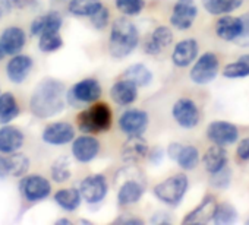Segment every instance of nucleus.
<instances>
[{
    "label": "nucleus",
    "instance_id": "21",
    "mask_svg": "<svg viewBox=\"0 0 249 225\" xmlns=\"http://www.w3.org/2000/svg\"><path fill=\"white\" fill-rule=\"evenodd\" d=\"M24 145V135L15 126H3L0 129V152L12 154Z\"/></svg>",
    "mask_w": 249,
    "mask_h": 225
},
{
    "label": "nucleus",
    "instance_id": "19",
    "mask_svg": "<svg viewBox=\"0 0 249 225\" xmlns=\"http://www.w3.org/2000/svg\"><path fill=\"white\" fill-rule=\"evenodd\" d=\"M110 95L119 105H129L138 96V86L128 79H122L111 86Z\"/></svg>",
    "mask_w": 249,
    "mask_h": 225
},
{
    "label": "nucleus",
    "instance_id": "13",
    "mask_svg": "<svg viewBox=\"0 0 249 225\" xmlns=\"http://www.w3.org/2000/svg\"><path fill=\"white\" fill-rule=\"evenodd\" d=\"M75 138L73 128L66 122H57L49 125L43 132V141L53 146H60L72 142Z\"/></svg>",
    "mask_w": 249,
    "mask_h": 225
},
{
    "label": "nucleus",
    "instance_id": "30",
    "mask_svg": "<svg viewBox=\"0 0 249 225\" xmlns=\"http://www.w3.org/2000/svg\"><path fill=\"white\" fill-rule=\"evenodd\" d=\"M56 203L65 210H75L81 205V193L76 189H62L54 194Z\"/></svg>",
    "mask_w": 249,
    "mask_h": 225
},
{
    "label": "nucleus",
    "instance_id": "3",
    "mask_svg": "<svg viewBox=\"0 0 249 225\" xmlns=\"http://www.w3.org/2000/svg\"><path fill=\"white\" fill-rule=\"evenodd\" d=\"M78 128L87 133H101L111 126V111L104 102L94 104L88 110H84L78 116Z\"/></svg>",
    "mask_w": 249,
    "mask_h": 225
},
{
    "label": "nucleus",
    "instance_id": "28",
    "mask_svg": "<svg viewBox=\"0 0 249 225\" xmlns=\"http://www.w3.org/2000/svg\"><path fill=\"white\" fill-rule=\"evenodd\" d=\"M243 0H202L205 11L211 15H224L240 8Z\"/></svg>",
    "mask_w": 249,
    "mask_h": 225
},
{
    "label": "nucleus",
    "instance_id": "22",
    "mask_svg": "<svg viewBox=\"0 0 249 225\" xmlns=\"http://www.w3.org/2000/svg\"><path fill=\"white\" fill-rule=\"evenodd\" d=\"M62 16L59 12H49L46 15H41L36 18L31 24V34L33 35H41L44 32H59L62 28Z\"/></svg>",
    "mask_w": 249,
    "mask_h": 225
},
{
    "label": "nucleus",
    "instance_id": "7",
    "mask_svg": "<svg viewBox=\"0 0 249 225\" xmlns=\"http://www.w3.org/2000/svg\"><path fill=\"white\" fill-rule=\"evenodd\" d=\"M173 117L176 123L185 129H192L199 123V111L192 99L180 98L173 105Z\"/></svg>",
    "mask_w": 249,
    "mask_h": 225
},
{
    "label": "nucleus",
    "instance_id": "20",
    "mask_svg": "<svg viewBox=\"0 0 249 225\" xmlns=\"http://www.w3.org/2000/svg\"><path fill=\"white\" fill-rule=\"evenodd\" d=\"M196 56H198V43L189 38L176 44L172 54V60L176 66L186 67L196 59Z\"/></svg>",
    "mask_w": 249,
    "mask_h": 225
},
{
    "label": "nucleus",
    "instance_id": "11",
    "mask_svg": "<svg viewBox=\"0 0 249 225\" xmlns=\"http://www.w3.org/2000/svg\"><path fill=\"white\" fill-rule=\"evenodd\" d=\"M119 126L126 135H142L148 126V114L142 110H128L119 119Z\"/></svg>",
    "mask_w": 249,
    "mask_h": 225
},
{
    "label": "nucleus",
    "instance_id": "16",
    "mask_svg": "<svg viewBox=\"0 0 249 225\" xmlns=\"http://www.w3.org/2000/svg\"><path fill=\"white\" fill-rule=\"evenodd\" d=\"M217 199L211 194L205 196L202 202L198 205L196 209L189 212L183 219V224H205L213 221L215 209H217Z\"/></svg>",
    "mask_w": 249,
    "mask_h": 225
},
{
    "label": "nucleus",
    "instance_id": "50",
    "mask_svg": "<svg viewBox=\"0 0 249 225\" xmlns=\"http://www.w3.org/2000/svg\"><path fill=\"white\" fill-rule=\"evenodd\" d=\"M5 50H3V47H2V44H0V60H2L3 57H5Z\"/></svg>",
    "mask_w": 249,
    "mask_h": 225
},
{
    "label": "nucleus",
    "instance_id": "1",
    "mask_svg": "<svg viewBox=\"0 0 249 225\" xmlns=\"http://www.w3.org/2000/svg\"><path fill=\"white\" fill-rule=\"evenodd\" d=\"M30 105L37 117L47 119L57 114L65 107V85L52 78L41 80L31 96Z\"/></svg>",
    "mask_w": 249,
    "mask_h": 225
},
{
    "label": "nucleus",
    "instance_id": "42",
    "mask_svg": "<svg viewBox=\"0 0 249 225\" xmlns=\"http://www.w3.org/2000/svg\"><path fill=\"white\" fill-rule=\"evenodd\" d=\"M236 154H237V158L242 160V161H248L249 160V138L240 141V144L237 145Z\"/></svg>",
    "mask_w": 249,
    "mask_h": 225
},
{
    "label": "nucleus",
    "instance_id": "47",
    "mask_svg": "<svg viewBox=\"0 0 249 225\" xmlns=\"http://www.w3.org/2000/svg\"><path fill=\"white\" fill-rule=\"evenodd\" d=\"M11 8H12V6L8 3V0H0V18L5 16V15L9 12Z\"/></svg>",
    "mask_w": 249,
    "mask_h": 225
},
{
    "label": "nucleus",
    "instance_id": "38",
    "mask_svg": "<svg viewBox=\"0 0 249 225\" xmlns=\"http://www.w3.org/2000/svg\"><path fill=\"white\" fill-rule=\"evenodd\" d=\"M114 2H116V8L123 15H129V16H135L141 14V11L145 6L144 0H114Z\"/></svg>",
    "mask_w": 249,
    "mask_h": 225
},
{
    "label": "nucleus",
    "instance_id": "23",
    "mask_svg": "<svg viewBox=\"0 0 249 225\" xmlns=\"http://www.w3.org/2000/svg\"><path fill=\"white\" fill-rule=\"evenodd\" d=\"M242 19L234 16H223L218 19L215 25V34L224 41H236L242 34Z\"/></svg>",
    "mask_w": 249,
    "mask_h": 225
},
{
    "label": "nucleus",
    "instance_id": "17",
    "mask_svg": "<svg viewBox=\"0 0 249 225\" xmlns=\"http://www.w3.org/2000/svg\"><path fill=\"white\" fill-rule=\"evenodd\" d=\"M31 69H33V60L30 56L15 54L6 66V73L14 83H21L27 79Z\"/></svg>",
    "mask_w": 249,
    "mask_h": 225
},
{
    "label": "nucleus",
    "instance_id": "34",
    "mask_svg": "<svg viewBox=\"0 0 249 225\" xmlns=\"http://www.w3.org/2000/svg\"><path fill=\"white\" fill-rule=\"evenodd\" d=\"M237 219V212L236 209L230 205V203H220L217 205V209H215V213H214V218L213 221L218 225H229V224H233L236 222Z\"/></svg>",
    "mask_w": 249,
    "mask_h": 225
},
{
    "label": "nucleus",
    "instance_id": "41",
    "mask_svg": "<svg viewBox=\"0 0 249 225\" xmlns=\"http://www.w3.org/2000/svg\"><path fill=\"white\" fill-rule=\"evenodd\" d=\"M240 19H242V24H243V30H242V34L239 35V38L236 40V43L239 46L249 47V12L245 14Z\"/></svg>",
    "mask_w": 249,
    "mask_h": 225
},
{
    "label": "nucleus",
    "instance_id": "40",
    "mask_svg": "<svg viewBox=\"0 0 249 225\" xmlns=\"http://www.w3.org/2000/svg\"><path fill=\"white\" fill-rule=\"evenodd\" d=\"M108 16H110V12H108V9H106V8H100L92 16H91V22H92V25L95 27V28H98V30H101V28H104L106 25H107V22H108Z\"/></svg>",
    "mask_w": 249,
    "mask_h": 225
},
{
    "label": "nucleus",
    "instance_id": "51",
    "mask_svg": "<svg viewBox=\"0 0 249 225\" xmlns=\"http://www.w3.org/2000/svg\"><path fill=\"white\" fill-rule=\"evenodd\" d=\"M240 59H242V60H245V62H246V63L249 64V54H245V56H242Z\"/></svg>",
    "mask_w": 249,
    "mask_h": 225
},
{
    "label": "nucleus",
    "instance_id": "2",
    "mask_svg": "<svg viewBox=\"0 0 249 225\" xmlns=\"http://www.w3.org/2000/svg\"><path fill=\"white\" fill-rule=\"evenodd\" d=\"M138 30L132 22L124 18H119L113 22L108 43V50L113 57L122 59L129 56L138 46Z\"/></svg>",
    "mask_w": 249,
    "mask_h": 225
},
{
    "label": "nucleus",
    "instance_id": "39",
    "mask_svg": "<svg viewBox=\"0 0 249 225\" xmlns=\"http://www.w3.org/2000/svg\"><path fill=\"white\" fill-rule=\"evenodd\" d=\"M230 176H231L230 170L227 167H224L220 171H217V173L213 174L211 184L214 187H218V189H226L230 184Z\"/></svg>",
    "mask_w": 249,
    "mask_h": 225
},
{
    "label": "nucleus",
    "instance_id": "4",
    "mask_svg": "<svg viewBox=\"0 0 249 225\" xmlns=\"http://www.w3.org/2000/svg\"><path fill=\"white\" fill-rule=\"evenodd\" d=\"M188 177L185 174H176L154 187V194L159 200L166 205L176 206L188 190Z\"/></svg>",
    "mask_w": 249,
    "mask_h": 225
},
{
    "label": "nucleus",
    "instance_id": "5",
    "mask_svg": "<svg viewBox=\"0 0 249 225\" xmlns=\"http://www.w3.org/2000/svg\"><path fill=\"white\" fill-rule=\"evenodd\" d=\"M218 72V59L213 53L202 54L191 70V79L198 85H205L211 82Z\"/></svg>",
    "mask_w": 249,
    "mask_h": 225
},
{
    "label": "nucleus",
    "instance_id": "52",
    "mask_svg": "<svg viewBox=\"0 0 249 225\" xmlns=\"http://www.w3.org/2000/svg\"><path fill=\"white\" fill-rule=\"evenodd\" d=\"M246 224H248V225H249V219H248V221H246Z\"/></svg>",
    "mask_w": 249,
    "mask_h": 225
},
{
    "label": "nucleus",
    "instance_id": "45",
    "mask_svg": "<svg viewBox=\"0 0 249 225\" xmlns=\"http://www.w3.org/2000/svg\"><path fill=\"white\" fill-rule=\"evenodd\" d=\"M180 149H182V145H180V144H170V146H169V149H167L169 157H170L172 160H176V157L179 155Z\"/></svg>",
    "mask_w": 249,
    "mask_h": 225
},
{
    "label": "nucleus",
    "instance_id": "14",
    "mask_svg": "<svg viewBox=\"0 0 249 225\" xmlns=\"http://www.w3.org/2000/svg\"><path fill=\"white\" fill-rule=\"evenodd\" d=\"M148 155L147 141L141 135H131L122 148V158L124 162H138Z\"/></svg>",
    "mask_w": 249,
    "mask_h": 225
},
{
    "label": "nucleus",
    "instance_id": "24",
    "mask_svg": "<svg viewBox=\"0 0 249 225\" xmlns=\"http://www.w3.org/2000/svg\"><path fill=\"white\" fill-rule=\"evenodd\" d=\"M173 41V34L167 27H159L145 41V53L147 54H159L163 48L169 47Z\"/></svg>",
    "mask_w": 249,
    "mask_h": 225
},
{
    "label": "nucleus",
    "instance_id": "10",
    "mask_svg": "<svg viewBox=\"0 0 249 225\" xmlns=\"http://www.w3.org/2000/svg\"><path fill=\"white\" fill-rule=\"evenodd\" d=\"M101 96V86L95 79H84L79 80L71 91H69V101L72 104H82V102H94Z\"/></svg>",
    "mask_w": 249,
    "mask_h": 225
},
{
    "label": "nucleus",
    "instance_id": "33",
    "mask_svg": "<svg viewBox=\"0 0 249 225\" xmlns=\"http://www.w3.org/2000/svg\"><path fill=\"white\" fill-rule=\"evenodd\" d=\"M8 167H9V174H12L15 177H21V176H24L28 171L30 160L24 154L12 152L8 157Z\"/></svg>",
    "mask_w": 249,
    "mask_h": 225
},
{
    "label": "nucleus",
    "instance_id": "12",
    "mask_svg": "<svg viewBox=\"0 0 249 225\" xmlns=\"http://www.w3.org/2000/svg\"><path fill=\"white\" fill-rule=\"evenodd\" d=\"M207 135H208V139L214 145H220V146L231 145L239 138V132L234 125L227 123V122H220V120L213 122L208 126Z\"/></svg>",
    "mask_w": 249,
    "mask_h": 225
},
{
    "label": "nucleus",
    "instance_id": "26",
    "mask_svg": "<svg viewBox=\"0 0 249 225\" xmlns=\"http://www.w3.org/2000/svg\"><path fill=\"white\" fill-rule=\"evenodd\" d=\"M202 162L205 165V170L211 174L220 171L221 168L226 167L227 164V152L223 146L220 145H214L211 146L202 158Z\"/></svg>",
    "mask_w": 249,
    "mask_h": 225
},
{
    "label": "nucleus",
    "instance_id": "8",
    "mask_svg": "<svg viewBox=\"0 0 249 225\" xmlns=\"http://www.w3.org/2000/svg\"><path fill=\"white\" fill-rule=\"evenodd\" d=\"M196 15L198 8L195 0H178L170 16V24L178 30H189Z\"/></svg>",
    "mask_w": 249,
    "mask_h": 225
},
{
    "label": "nucleus",
    "instance_id": "35",
    "mask_svg": "<svg viewBox=\"0 0 249 225\" xmlns=\"http://www.w3.org/2000/svg\"><path fill=\"white\" fill-rule=\"evenodd\" d=\"M52 177L57 183H65L71 178V160L68 157H62L54 161L52 165Z\"/></svg>",
    "mask_w": 249,
    "mask_h": 225
},
{
    "label": "nucleus",
    "instance_id": "15",
    "mask_svg": "<svg viewBox=\"0 0 249 225\" xmlns=\"http://www.w3.org/2000/svg\"><path fill=\"white\" fill-rule=\"evenodd\" d=\"M100 151V144L92 136H79L72 144V154L79 162L92 161Z\"/></svg>",
    "mask_w": 249,
    "mask_h": 225
},
{
    "label": "nucleus",
    "instance_id": "27",
    "mask_svg": "<svg viewBox=\"0 0 249 225\" xmlns=\"http://www.w3.org/2000/svg\"><path fill=\"white\" fill-rule=\"evenodd\" d=\"M19 114V105L11 92L0 94V123L8 125Z\"/></svg>",
    "mask_w": 249,
    "mask_h": 225
},
{
    "label": "nucleus",
    "instance_id": "25",
    "mask_svg": "<svg viewBox=\"0 0 249 225\" xmlns=\"http://www.w3.org/2000/svg\"><path fill=\"white\" fill-rule=\"evenodd\" d=\"M144 194V186L137 181V180H128L124 181L117 193V200L120 205L126 206V205H132L137 203Z\"/></svg>",
    "mask_w": 249,
    "mask_h": 225
},
{
    "label": "nucleus",
    "instance_id": "49",
    "mask_svg": "<svg viewBox=\"0 0 249 225\" xmlns=\"http://www.w3.org/2000/svg\"><path fill=\"white\" fill-rule=\"evenodd\" d=\"M56 224H57V225H59V224H66V225H71L72 222H71L69 219H57V222H56Z\"/></svg>",
    "mask_w": 249,
    "mask_h": 225
},
{
    "label": "nucleus",
    "instance_id": "36",
    "mask_svg": "<svg viewBox=\"0 0 249 225\" xmlns=\"http://www.w3.org/2000/svg\"><path fill=\"white\" fill-rule=\"evenodd\" d=\"M63 46V40L59 32H44L40 35L38 47L44 53H53L57 51Z\"/></svg>",
    "mask_w": 249,
    "mask_h": 225
},
{
    "label": "nucleus",
    "instance_id": "9",
    "mask_svg": "<svg viewBox=\"0 0 249 225\" xmlns=\"http://www.w3.org/2000/svg\"><path fill=\"white\" fill-rule=\"evenodd\" d=\"M52 186L43 176H28L21 181V192L30 202H38L50 194Z\"/></svg>",
    "mask_w": 249,
    "mask_h": 225
},
{
    "label": "nucleus",
    "instance_id": "43",
    "mask_svg": "<svg viewBox=\"0 0 249 225\" xmlns=\"http://www.w3.org/2000/svg\"><path fill=\"white\" fill-rule=\"evenodd\" d=\"M150 160L153 164H160L163 160V149L161 148H154L150 154Z\"/></svg>",
    "mask_w": 249,
    "mask_h": 225
},
{
    "label": "nucleus",
    "instance_id": "37",
    "mask_svg": "<svg viewBox=\"0 0 249 225\" xmlns=\"http://www.w3.org/2000/svg\"><path fill=\"white\" fill-rule=\"evenodd\" d=\"M223 75L226 78H230V79L246 78V76H249V64L245 60L239 59L237 62H233V63L227 64L223 69Z\"/></svg>",
    "mask_w": 249,
    "mask_h": 225
},
{
    "label": "nucleus",
    "instance_id": "48",
    "mask_svg": "<svg viewBox=\"0 0 249 225\" xmlns=\"http://www.w3.org/2000/svg\"><path fill=\"white\" fill-rule=\"evenodd\" d=\"M120 222H124V224H142L141 219H120Z\"/></svg>",
    "mask_w": 249,
    "mask_h": 225
},
{
    "label": "nucleus",
    "instance_id": "31",
    "mask_svg": "<svg viewBox=\"0 0 249 225\" xmlns=\"http://www.w3.org/2000/svg\"><path fill=\"white\" fill-rule=\"evenodd\" d=\"M101 6V0H71L69 12L75 16H92Z\"/></svg>",
    "mask_w": 249,
    "mask_h": 225
},
{
    "label": "nucleus",
    "instance_id": "32",
    "mask_svg": "<svg viewBox=\"0 0 249 225\" xmlns=\"http://www.w3.org/2000/svg\"><path fill=\"white\" fill-rule=\"evenodd\" d=\"M183 170H194L199 162V154L195 146H182L179 155L175 160Z\"/></svg>",
    "mask_w": 249,
    "mask_h": 225
},
{
    "label": "nucleus",
    "instance_id": "18",
    "mask_svg": "<svg viewBox=\"0 0 249 225\" xmlns=\"http://www.w3.org/2000/svg\"><path fill=\"white\" fill-rule=\"evenodd\" d=\"M25 41H27L25 32H24V30H21L18 27L6 28L3 31L2 37H0V44H2L5 53L11 54V56L19 54V51L25 46Z\"/></svg>",
    "mask_w": 249,
    "mask_h": 225
},
{
    "label": "nucleus",
    "instance_id": "29",
    "mask_svg": "<svg viewBox=\"0 0 249 225\" xmlns=\"http://www.w3.org/2000/svg\"><path fill=\"white\" fill-rule=\"evenodd\" d=\"M123 79L134 82L137 86H147L153 80V73L144 64H132L124 70Z\"/></svg>",
    "mask_w": 249,
    "mask_h": 225
},
{
    "label": "nucleus",
    "instance_id": "44",
    "mask_svg": "<svg viewBox=\"0 0 249 225\" xmlns=\"http://www.w3.org/2000/svg\"><path fill=\"white\" fill-rule=\"evenodd\" d=\"M9 176V167H8V158L0 157V178H5Z\"/></svg>",
    "mask_w": 249,
    "mask_h": 225
},
{
    "label": "nucleus",
    "instance_id": "6",
    "mask_svg": "<svg viewBox=\"0 0 249 225\" xmlns=\"http://www.w3.org/2000/svg\"><path fill=\"white\" fill-rule=\"evenodd\" d=\"M79 193H81V197L87 203H89V205L100 203L107 194V180H106V177L101 176V174L88 176L81 183Z\"/></svg>",
    "mask_w": 249,
    "mask_h": 225
},
{
    "label": "nucleus",
    "instance_id": "46",
    "mask_svg": "<svg viewBox=\"0 0 249 225\" xmlns=\"http://www.w3.org/2000/svg\"><path fill=\"white\" fill-rule=\"evenodd\" d=\"M8 3H9L12 8L21 9V8H25V6H28L30 3H33V0H8Z\"/></svg>",
    "mask_w": 249,
    "mask_h": 225
}]
</instances>
